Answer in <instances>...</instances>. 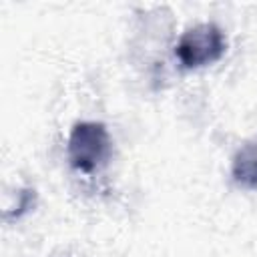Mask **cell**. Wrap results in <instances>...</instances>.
Listing matches in <instances>:
<instances>
[{
  "mask_svg": "<svg viewBox=\"0 0 257 257\" xmlns=\"http://www.w3.org/2000/svg\"><path fill=\"white\" fill-rule=\"evenodd\" d=\"M225 50L227 40L223 30L213 22H205L189 28L181 36L175 54L185 68H201L217 62Z\"/></svg>",
  "mask_w": 257,
  "mask_h": 257,
  "instance_id": "cell-2",
  "label": "cell"
},
{
  "mask_svg": "<svg viewBox=\"0 0 257 257\" xmlns=\"http://www.w3.org/2000/svg\"><path fill=\"white\" fill-rule=\"evenodd\" d=\"M110 135L102 122H76L68 137V161L80 173H94L110 159Z\"/></svg>",
  "mask_w": 257,
  "mask_h": 257,
  "instance_id": "cell-1",
  "label": "cell"
},
{
  "mask_svg": "<svg viewBox=\"0 0 257 257\" xmlns=\"http://www.w3.org/2000/svg\"><path fill=\"white\" fill-rule=\"evenodd\" d=\"M231 173L237 185L257 189V143H247L235 153Z\"/></svg>",
  "mask_w": 257,
  "mask_h": 257,
  "instance_id": "cell-3",
  "label": "cell"
}]
</instances>
